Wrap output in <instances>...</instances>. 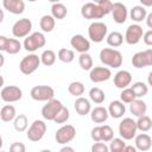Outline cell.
<instances>
[{
  "mask_svg": "<svg viewBox=\"0 0 152 152\" xmlns=\"http://www.w3.org/2000/svg\"><path fill=\"white\" fill-rule=\"evenodd\" d=\"M140 4L142 7H151L152 6V0H140Z\"/></svg>",
  "mask_w": 152,
  "mask_h": 152,
  "instance_id": "50",
  "label": "cell"
},
{
  "mask_svg": "<svg viewBox=\"0 0 152 152\" xmlns=\"http://www.w3.org/2000/svg\"><path fill=\"white\" fill-rule=\"evenodd\" d=\"M10 152H26V147L21 141H15L11 144Z\"/></svg>",
  "mask_w": 152,
  "mask_h": 152,
  "instance_id": "45",
  "label": "cell"
},
{
  "mask_svg": "<svg viewBox=\"0 0 152 152\" xmlns=\"http://www.w3.org/2000/svg\"><path fill=\"white\" fill-rule=\"evenodd\" d=\"M57 58L63 63H71L75 59V52L71 49L62 48L57 52Z\"/></svg>",
  "mask_w": 152,
  "mask_h": 152,
  "instance_id": "36",
  "label": "cell"
},
{
  "mask_svg": "<svg viewBox=\"0 0 152 152\" xmlns=\"http://www.w3.org/2000/svg\"><path fill=\"white\" fill-rule=\"evenodd\" d=\"M78 64H80L81 69L84 70V71H90L94 68L93 58H91V56L88 52L80 55V57H78Z\"/></svg>",
  "mask_w": 152,
  "mask_h": 152,
  "instance_id": "38",
  "label": "cell"
},
{
  "mask_svg": "<svg viewBox=\"0 0 152 152\" xmlns=\"http://www.w3.org/2000/svg\"><path fill=\"white\" fill-rule=\"evenodd\" d=\"M0 59H1V66L4 65V56L2 55H0Z\"/></svg>",
  "mask_w": 152,
  "mask_h": 152,
  "instance_id": "53",
  "label": "cell"
},
{
  "mask_svg": "<svg viewBox=\"0 0 152 152\" xmlns=\"http://www.w3.org/2000/svg\"><path fill=\"white\" fill-rule=\"evenodd\" d=\"M134 144H135L137 150H139L141 152H146L152 147V138L147 133H140V134L135 135Z\"/></svg>",
  "mask_w": 152,
  "mask_h": 152,
  "instance_id": "19",
  "label": "cell"
},
{
  "mask_svg": "<svg viewBox=\"0 0 152 152\" xmlns=\"http://www.w3.org/2000/svg\"><path fill=\"white\" fill-rule=\"evenodd\" d=\"M45 133H46V124L43 120H34L28 127L26 137L28 140L36 142V141L42 140Z\"/></svg>",
  "mask_w": 152,
  "mask_h": 152,
  "instance_id": "7",
  "label": "cell"
},
{
  "mask_svg": "<svg viewBox=\"0 0 152 152\" xmlns=\"http://www.w3.org/2000/svg\"><path fill=\"white\" fill-rule=\"evenodd\" d=\"M17 118V113H15V108L12 104H5L1 107L0 110V119L4 122H10V121H14V119Z\"/></svg>",
  "mask_w": 152,
  "mask_h": 152,
  "instance_id": "26",
  "label": "cell"
},
{
  "mask_svg": "<svg viewBox=\"0 0 152 152\" xmlns=\"http://www.w3.org/2000/svg\"><path fill=\"white\" fill-rule=\"evenodd\" d=\"M23 45L17 38H7L5 36H0V50L7 52L8 55H17L20 52Z\"/></svg>",
  "mask_w": 152,
  "mask_h": 152,
  "instance_id": "13",
  "label": "cell"
},
{
  "mask_svg": "<svg viewBox=\"0 0 152 152\" xmlns=\"http://www.w3.org/2000/svg\"><path fill=\"white\" fill-rule=\"evenodd\" d=\"M96 4H97V6L101 8V11L103 12L104 15L112 13L113 7H114V2H112V1H109V0H99Z\"/></svg>",
  "mask_w": 152,
  "mask_h": 152,
  "instance_id": "43",
  "label": "cell"
},
{
  "mask_svg": "<svg viewBox=\"0 0 152 152\" xmlns=\"http://www.w3.org/2000/svg\"><path fill=\"white\" fill-rule=\"evenodd\" d=\"M90 152H109V146L106 145V142H102V141L94 142L91 145Z\"/></svg>",
  "mask_w": 152,
  "mask_h": 152,
  "instance_id": "44",
  "label": "cell"
},
{
  "mask_svg": "<svg viewBox=\"0 0 152 152\" xmlns=\"http://www.w3.org/2000/svg\"><path fill=\"white\" fill-rule=\"evenodd\" d=\"M137 121L132 118H124L119 124V134L124 140H132L137 135Z\"/></svg>",
  "mask_w": 152,
  "mask_h": 152,
  "instance_id": "5",
  "label": "cell"
},
{
  "mask_svg": "<svg viewBox=\"0 0 152 152\" xmlns=\"http://www.w3.org/2000/svg\"><path fill=\"white\" fill-rule=\"evenodd\" d=\"M89 99H90V101H93L94 103H96V104H101L103 101H104V99H106V95H104V91L101 89V88H99V87H93L90 90H89Z\"/></svg>",
  "mask_w": 152,
  "mask_h": 152,
  "instance_id": "31",
  "label": "cell"
},
{
  "mask_svg": "<svg viewBox=\"0 0 152 152\" xmlns=\"http://www.w3.org/2000/svg\"><path fill=\"white\" fill-rule=\"evenodd\" d=\"M112 77V71L107 66H94L89 71V78L94 83H101L108 81Z\"/></svg>",
  "mask_w": 152,
  "mask_h": 152,
  "instance_id": "15",
  "label": "cell"
},
{
  "mask_svg": "<svg viewBox=\"0 0 152 152\" xmlns=\"http://www.w3.org/2000/svg\"><path fill=\"white\" fill-rule=\"evenodd\" d=\"M100 61L103 65L109 68H120L122 65V53L112 48H104L100 51Z\"/></svg>",
  "mask_w": 152,
  "mask_h": 152,
  "instance_id": "1",
  "label": "cell"
},
{
  "mask_svg": "<svg viewBox=\"0 0 152 152\" xmlns=\"http://www.w3.org/2000/svg\"><path fill=\"white\" fill-rule=\"evenodd\" d=\"M39 152H52L51 150H48V148H44V150H42V151H39Z\"/></svg>",
  "mask_w": 152,
  "mask_h": 152,
  "instance_id": "54",
  "label": "cell"
},
{
  "mask_svg": "<svg viewBox=\"0 0 152 152\" xmlns=\"http://www.w3.org/2000/svg\"><path fill=\"white\" fill-rule=\"evenodd\" d=\"M76 137V128L72 125H63L62 127H59L56 131L55 134V139L58 144L61 145H65L68 142H70L71 140H74V138Z\"/></svg>",
  "mask_w": 152,
  "mask_h": 152,
  "instance_id": "10",
  "label": "cell"
},
{
  "mask_svg": "<svg viewBox=\"0 0 152 152\" xmlns=\"http://www.w3.org/2000/svg\"><path fill=\"white\" fill-rule=\"evenodd\" d=\"M74 108L76 110V113L81 116H84L87 114H89L91 112V104H90V101L83 96L81 97H77L76 101L74 102Z\"/></svg>",
  "mask_w": 152,
  "mask_h": 152,
  "instance_id": "22",
  "label": "cell"
},
{
  "mask_svg": "<svg viewBox=\"0 0 152 152\" xmlns=\"http://www.w3.org/2000/svg\"><path fill=\"white\" fill-rule=\"evenodd\" d=\"M131 89L134 91L137 99H141V97H144L145 95H147V93H148V86H147L146 83L141 82V81L134 82V83L131 86Z\"/></svg>",
  "mask_w": 152,
  "mask_h": 152,
  "instance_id": "33",
  "label": "cell"
},
{
  "mask_svg": "<svg viewBox=\"0 0 152 152\" xmlns=\"http://www.w3.org/2000/svg\"><path fill=\"white\" fill-rule=\"evenodd\" d=\"M135 94L134 91L131 89V87L126 88V89H122L121 93H120V101L124 102V103H132L134 100H135Z\"/></svg>",
  "mask_w": 152,
  "mask_h": 152,
  "instance_id": "41",
  "label": "cell"
},
{
  "mask_svg": "<svg viewBox=\"0 0 152 152\" xmlns=\"http://www.w3.org/2000/svg\"><path fill=\"white\" fill-rule=\"evenodd\" d=\"M132 83V75L127 70H119L114 75V86L119 89H126Z\"/></svg>",
  "mask_w": 152,
  "mask_h": 152,
  "instance_id": "17",
  "label": "cell"
},
{
  "mask_svg": "<svg viewBox=\"0 0 152 152\" xmlns=\"http://www.w3.org/2000/svg\"><path fill=\"white\" fill-rule=\"evenodd\" d=\"M126 142L122 138H114L109 144V152H124Z\"/></svg>",
  "mask_w": 152,
  "mask_h": 152,
  "instance_id": "40",
  "label": "cell"
},
{
  "mask_svg": "<svg viewBox=\"0 0 152 152\" xmlns=\"http://www.w3.org/2000/svg\"><path fill=\"white\" fill-rule=\"evenodd\" d=\"M40 63H42L40 62V56H38L36 53H28L27 56H25L20 61L19 70L24 75H31L39 68Z\"/></svg>",
  "mask_w": 152,
  "mask_h": 152,
  "instance_id": "3",
  "label": "cell"
},
{
  "mask_svg": "<svg viewBox=\"0 0 152 152\" xmlns=\"http://www.w3.org/2000/svg\"><path fill=\"white\" fill-rule=\"evenodd\" d=\"M1 152H6V151H1Z\"/></svg>",
  "mask_w": 152,
  "mask_h": 152,
  "instance_id": "55",
  "label": "cell"
},
{
  "mask_svg": "<svg viewBox=\"0 0 152 152\" xmlns=\"http://www.w3.org/2000/svg\"><path fill=\"white\" fill-rule=\"evenodd\" d=\"M145 53H146V58H147V64L150 66V65H152V49L145 50Z\"/></svg>",
  "mask_w": 152,
  "mask_h": 152,
  "instance_id": "47",
  "label": "cell"
},
{
  "mask_svg": "<svg viewBox=\"0 0 152 152\" xmlns=\"http://www.w3.org/2000/svg\"><path fill=\"white\" fill-rule=\"evenodd\" d=\"M147 84L150 86V87H152V71L148 74V76H147Z\"/></svg>",
  "mask_w": 152,
  "mask_h": 152,
  "instance_id": "52",
  "label": "cell"
},
{
  "mask_svg": "<svg viewBox=\"0 0 152 152\" xmlns=\"http://www.w3.org/2000/svg\"><path fill=\"white\" fill-rule=\"evenodd\" d=\"M0 97L4 102H17L23 97V90L17 86H5L0 91Z\"/></svg>",
  "mask_w": 152,
  "mask_h": 152,
  "instance_id": "11",
  "label": "cell"
},
{
  "mask_svg": "<svg viewBox=\"0 0 152 152\" xmlns=\"http://www.w3.org/2000/svg\"><path fill=\"white\" fill-rule=\"evenodd\" d=\"M124 39H125L124 36L120 32H118V31H113V32L108 33V36L106 38L107 44L109 46H112V48H119V46H121L122 43H124Z\"/></svg>",
  "mask_w": 152,
  "mask_h": 152,
  "instance_id": "30",
  "label": "cell"
},
{
  "mask_svg": "<svg viewBox=\"0 0 152 152\" xmlns=\"http://www.w3.org/2000/svg\"><path fill=\"white\" fill-rule=\"evenodd\" d=\"M30 96L34 101L48 102L55 99V90L50 86H34L30 91Z\"/></svg>",
  "mask_w": 152,
  "mask_h": 152,
  "instance_id": "6",
  "label": "cell"
},
{
  "mask_svg": "<svg viewBox=\"0 0 152 152\" xmlns=\"http://www.w3.org/2000/svg\"><path fill=\"white\" fill-rule=\"evenodd\" d=\"M142 40H144V43H145L146 45L152 46V30H148V31L144 32Z\"/></svg>",
  "mask_w": 152,
  "mask_h": 152,
  "instance_id": "46",
  "label": "cell"
},
{
  "mask_svg": "<svg viewBox=\"0 0 152 152\" xmlns=\"http://www.w3.org/2000/svg\"><path fill=\"white\" fill-rule=\"evenodd\" d=\"M108 27L102 21H94L88 27V36L91 42L94 43H101L104 38H107Z\"/></svg>",
  "mask_w": 152,
  "mask_h": 152,
  "instance_id": "4",
  "label": "cell"
},
{
  "mask_svg": "<svg viewBox=\"0 0 152 152\" xmlns=\"http://www.w3.org/2000/svg\"><path fill=\"white\" fill-rule=\"evenodd\" d=\"M13 127L17 132H25L28 127V119L25 114H19L13 121Z\"/></svg>",
  "mask_w": 152,
  "mask_h": 152,
  "instance_id": "34",
  "label": "cell"
},
{
  "mask_svg": "<svg viewBox=\"0 0 152 152\" xmlns=\"http://www.w3.org/2000/svg\"><path fill=\"white\" fill-rule=\"evenodd\" d=\"M62 107L63 104L59 100L52 99L42 107V116L48 121H53L57 114L59 113V110L62 109Z\"/></svg>",
  "mask_w": 152,
  "mask_h": 152,
  "instance_id": "8",
  "label": "cell"
},
{
  "mask_svg": "<svg viewBox=\"0 0 152 152\" xmlns=\"http://www.w3.org/2000/svg\"><path fill=\"white\" fill-rule=\"evenodd\" d=\"M55 25H56V19L51 14H45L39 20V26L43 32H48V33L51 32L55 28Z\"/></svg>",
  "mask_w": 152,
  "mask_h": 152,
  "instance_id": "27",
  "label": "cell"
},
{
  "mask_svg": "<svg viewBox=\"0 0 152 152\" xmlns=\"http://www.w3.org/2000/svg\"><path fill=\"white\" fill-rule=\"evenodd\" d=\"M56 58H57V56H56L55 51H53V50H50V49L44 50V51L42 52V55H40V62H42V64H44L45 66H51V65H53L55 62H56Z\"/></svg>",
  "mask_w": 152,
  "mask_h": 152,
  "instance_id": "37",
  "label": "cell"
},
{
  "mask_svg": "<svg viewBox=\"0 0 152 152\" xmlns=\"http://www.w3.org/2000/svg\"><path fill=\"white\" fill-rule=\"evenodd\" d=\"M2 6L12 14H21L25 10V2L23 0H4Z\"/></svg>",
  "mask_w": 152,
  "mask_h": 152,
  "instance_id": "20",
  "label": "cell"
},
{
  "mask_svg": "<svg viewBox=\"0 0 152 152\" xmlns=\"http://www.w3.org/2000/svg\"><path fill=\"white\" fill-rule=\"evenodd\" d=\"M108 116H109L108 109L104 108V107H102V106H97L94 109H91V112H90V119L95 124H102V122H104L108 119Z\"/></svg>",
  "mask_w": 152,
  "mask_h": 152,
  "instance_id": "23",
  "label": "cell"
},
{
  "mask_svg": "<svg viewBox=\"0 0 152 152\" xmlns=\"http://www.w3.org/2000/svg\"><path fill=\"white\" fill-rule=\"evenodd\" d=\"M59 152H75V150H74L71 146L65 145V146H63V147L59 150Z\"/></svg>",
  "mask_w": 152,
  "mask_h": 152,
  "instance_id": "51",
  "label": "cell"
},
{
  "mask_svg": "<svg viewBox=\"0 0 152 152\" xmlns=\"http://www.w3.org/2000/svg\"><path fill=\"white\" fill-rule=\"evenodd\" d=\"M129 17L134 23H141L142 20H146L147 17V11L145 7H142L141 5H137L133 6L129 11Z\"/></svg>",
  "mask_w": 152,
  "mask_h": 152,
  "instance_id": "25",
  "label": "cell"
},
{
  "mask_svg": "<svg viewBox=\"0 0 152 152\" xmlns=\"http://www.w3.org/2000/svg\"><path fill=\"white\" fill-rule=\"evenodd\" d=\"M146 25L150 27V30H152V12L151 13H148L147 14V17H146Z\"/></svg>",
  "mask_w": 152,
  "mask_h": 152,
  "instance_id": "48",
  "label": "cell"
},
{
  "mask_svg": "<svg viewBox=\"0 0 152 152\" xmlns=\"http://www.w3.org/2000/svg\"><path fill=\"white\" fill-rule=\"evenodd\" d=\"M124 152H138V150H137V147L133 146V145H126Z\"/></svg>",
  "mask_w": 152,
  "mask_h": 152,
  "instance_id": "49",
  "label": "cell"
},
{
  "mask_svg": "<svg viewBox=\"0 0 152 152\" xmlns=\"http://www.w3.org/2000/svg\"><path fill=\"white\" fill-rule=\"evenodd\" d=\"M68 14L66 6L62 2H53L51 5V15L55 19H64Z\"/></svg>",
  "mask_w": 152,
  "mask_h": 152,
  "instance_id": "28",
  "label": "cell"
},
{
  "mask_svg": "<svg viewBox=\"0 0 152 152\" xmlns=\"http://www.w3.org/2000/svg\"><path fill=\"white\" fill-rule=\"evenodd\" d=\"M45 44H46V38H45L44 33H42V32H33V33H31L30 36H27L24 39L23 48L27 52L33 53L38 49L43 48Z\"/></svg>",
  "mask_w": 152,
  "mask_h": 152,
  "instance_id": "2",
  "label": "cell"
},
{
  "mask_svg": "<svg viewBox=\"0 0 152 152\" xmlns=\"http://www.w3.org/2000/svg\"><path fill=\"white\" fill-rule=\"evenodd\" d=\"M69 118H70V112H69V109L66 108V107H62V109L59 110V113L57 114V116L55 118V122L56 124H64V122H66L68 120H69Z\"/></svg>",
  "mask_w": 152,
  "mask_h": 152,
  "instance_id": "42",
  "label": "cell"
},
{
  "mask_svg": "<svg viewBox=\"0 0 152 152\" xmlns=\"http://www.w3.org/2000/svg\"><path fill=\"white\" fill-rule=\"evenodd\" d=\"M112 17L116 24H124L127 20L128 11L127 7L122 2H114V7L112 11Z\"/></svg>",
  "mask_w": 152,
  "mask_h": 152,
  "instance_id": "18",
  "label": "cell"
},
{
  "mask_svg": "<svg viewBox=\"0 0 152 152\" xmlns=\"http://www.w3.org/2000/svg\"><path fill=\"white\" fill-rule=\"evenodd\" d=\"M131 62H132V65H133L135 69H142V68L148 66L145 51H138V52H135V53L133 55Z\"/></svg>",
  "mask_w": 152,
  "mask_h": 152,
  "instance_id": "29",
  "label": "cell"
},
{
  "mask_svg": "<svg viewBox=\"0 0 152 152\" xmlns=\"http://www.w3.org/2000/svg\"><path fill=\"white\" fill-rule=\"evenodd\" d=\"M100 128V140L102 142H110L114 139V132L109 125H101Z\"/></svg>",
  "mask_w": 152,
  "mask_h": 152,
  "instance_id": "35",
  "label": "cell"
},
{
  "mask_svg": "<svg viewBox=\"0 0 152 152\" xmlns=\"http://www.w3.org/2000/svg\"><path fill=\"white\" fill-rule=\"evenodd\" d=\"M70 45L76 50L77 52L81 53H87L90 50V42L82 34H74L70 38Z\"/></svg>",
  "mask_w": 152,
  "mask_h": 152,
  "instance_id": "16",
  "label": "cell"
},
{
  "mask_svg": "<svg viewBox=\"0 0 152 152\" xmlns=\"http://www.w3.org/2000/svg\"><path fill=\"white\" fill-rule=\"evenodd\" d=\"M146 110H147V106L141 99H135L132 103H129V112L135 118L144 116L146 114Z\"/></svg>",
  "mask_w": 152,
  "mask_h": 152,
  "instance_id": "24",
  "label": "cell"
},
{
  "mask_svg": "<svg viewBox=\"0 0 152 152\" xmlns=\"http://www.w3.org/2000/svg\"><path fill=\"white\" fill-rule=\"evenodd\" d=\"M142 36H144L142 27L139 24H132L126 28L125 42L129 45H135L142 39Z\"/></svg>",
  "mask_w": 152,
  "mask_h": 152,
  "instance_id": "12",
  "label": "cell"
},
{
  "mask_svg": "<svg viewBox=\"0 0 152 152\" xmlns=\"http://www.w3.org/2000/svg\"><path fill=\"white\" fill-rule=\"evenodd\" d=\"M81 15L84 19H101L104 17L96 2H87L81 7Z\"/></svg>",
  "mask_w": 152,
  "mask_h": 152,
  "instance_id": "14",
  "label": "cell"
},
{
  "mask_svg": "<svg viewBox=\"0 0 152 152\" xmlns=\"http://www.w3.org/2000/svg\"><path fill=\"white\" fill-rule=\"evenodd\" d=\"M84 84L80 81H74L68 86V91L70 95L75 96V97H81L84 94Z\"/></svg>",
  "mask_w": 152,
  "mask_h": 152,
  "instance_id": "32",
  "label": "cell"
},
{
  "mask_svg": "<svg viewBox=\"0 0 152 152\" xmlns=\"http://www.w3.org/2000/svg\"><path fill=\"white\" fill-rule=\"evenodd\" d=\"M137 128L139 131H141L142 133L148 132L152 128V119L148 115H144V116L138 118V120H137Z\"/></svg>",
  "mask_w": 152,
  "mask_h": 152,
  "instance_id": "39",
  "label": "cell"
},
{
  "mask_svg": "<svg viewBox=\"0 0 152 152\" xmlns=\"http://www.w3.org/2000/svg\"><path fill=\"white\" fill-rule=\"evenodd\" d=\"M108 113L113 119H120L124 116V114L126 113V106L124 104V102L119 101V100H114L109 103L108 106Z\"/></svg>",
  "mask_w": 152,
  "mask_h": 152,
  "instance_id": "21",
  "label": "cell"
},
{
  "mask_svg": "<svg viewBox=\"0 0 152 152\" xmlns=\"http://www.w3.org/2000/svg\"><path fill=\"white\" fill-rule=\"evenodd\" d=\"M32 30V21L28 18H21L17 20L12 26V34L15 38H26Z\"/></svg>",
  "mask_w": 152,
  "mask_h": 152,
  "instance_id": "9",
  "label": "cell"
}]
</instances>
